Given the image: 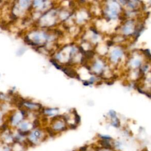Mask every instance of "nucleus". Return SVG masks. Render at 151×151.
Listing matches in <instances>:
<instances>
[{
    "label": "nucleus",
    "mask_w": 151,
    "mask_h": 151,
    "mask_svg": "<svg viewBox=\"0 0 151 151\" xmlns=\"http://www.w3.org/2000/svg\"><path fill=\"white\" fill-rule=\"evenodd\" d=\"M85 150H86V147L85 146H83L80 148V151H85Z\"/></svg>",
    "instance_id": "obj_4"
},
{
    "label": "nucleus",
    "mask_w": 151,
    "mask_h": 151,
    "mask_svg": "<svg viewBox=\"0 0 151 151\" xmlns=\"http://www.w3.org/2000/svg\"><path fill=\"white\" fill-rule=\"evenodd\" d=\"M76 122H77V123H78L80 122V116H79L78 114H76Z\"/></svg>",
    "instance_id": "obj_1"
},
{
    "label": "nucleus",
    "mask_w": 151,
    "mask_h": 151,
    "mask_svg": "<svg viewBox=\"0 0 151 151\" xmlns=\"http://www.w3.org/2000/svg\"><path fill=\"white\" fill-rule=\"evenodd\" d=\"M51 63H52V64H54V65H55V66L58 69H60V67H59V65H58V64H57L55 61H54L53 60H51Z\"/></svg>",
    "instance_id": "obj_2"
},
{
    "label": "nucleus",
    "mask_w": 151,
    "mask_h": 151,
    "mask_svg": "<svg viewBox=\"0 0 151 151\" xmlns=\"http://www.w3.org/2000/svg\"><path fill=\"white\" fill-rule=\"evenodd\" d=\"M71 127L72 129H76V126L75 125L71 124Z\"/></svg>",
    "instance_id": "obj_5"
},
{
    "label": "nucleus",
    "mask_w": 151,
    "mask_h": 151,
    "mask_svg": "<svg viewBox=\"0 0 151 151\" xmlns=\"http://www.w3.org/2000/svg\"><path fill=\"white\" fill-rule=\"evenodd\" d=\"M38 120H35L34 122V127H37V126H38Z\"/></svg>",
    "instance_id": "obj_3"
}]
</instances>
